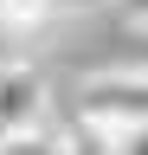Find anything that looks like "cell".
I'll list each match as a JSON object with an SVG mask.
<instances>
[{
    "mask_svg": "<svg viewBox=\"0 0 148 155\" xmlns=\"http://www.w3.org/2000/svg\"><path fill=\"white\" fill-rule=\"evenodd\" d=\"M77 116L90 129H142L148 123V71L142 65H109L77 84Z\"/></svg>",
    "mask_w": 148,
    "mask_h": 155,
    "instance_id": "cell-1",
    "label": "cell"
},
{
    "mask_svg": "<svg viewBox=\"0 0 148 155\" xmlns=\"http://www.w3.org/2000/svg\"><path fill=\"white\" fill-rule=\"evenodd\" d=\"M45 123V78L32 65H0V136Z\"/></svg>",
    "mask_w": 148,
    "mask_h": 155,
    "instance_id": "cell-2",
    "label": "cell"
},
{
    "mask_svg": "<svg viewBox=\"0 0 148 155\" xmlns=\"http://www.w3.org/2000/svg\"><path fill=\"white\" fill-rule=\"evenodd\" d=\"M0 155H71V142L52 123H32V129H7L0 136Z\"/></svg>",
    "mask_w": 148,
    "mask_h": 155,
    "instance_id": "cell-3",
    "label": "cell"
},
{
    "mask_svg": "<svg viewBox=\"0 0 148 155\" xmlns=\"http://www.w3.org/2000/svg\"><path fill=\"white\" fill-rule=\"evenodd\" d=\"M58 13V0H0V26L7 32H39Z\"/></svg>",
    "mask_w": 148,
    "mask_h": 155,
    "instance_id": "cell-4",
    "label": "cell"
},
{
    "mask_svg": "<svg viewBox=\"0 0 148 155\" xmlns=\"http://www.w3.org/2000/svg\"><path fill=\"white\" fill-rule=\"evenodd\" d=\"M109 155H148V123L142 129H116L109 136Z\"/></svg>",
    "mask_w": 148,
    "mask_h": 155,
    "instance_id": "cell-5",
    "label": "cell"
},
{
    "mask_svg": "<svg viewBox=\"0 0 148 155\" xmlns=\"http://www.w3.org/2000/svg\"><path fill=\"white\" fill-rule=\"evenodd\" d=\"M116 7H122L129 19H135V26H148V0H116Z\"/></svg>",
    "mask_w": 148,
    "mask_h": 155,
    "instance_id": "cell-6",
    "label": "cell"
},
{
    "mask_svg": "<svg viewBox=\"0 0 148 155\" xmlns=\"http://www.w3.org/2000/svg\"><path fill=\"white\" fill-rule=\"evenodd\" d=\"M90 7H103V0H58V13H90Z\"/></svg>",
    "mask_w": 148,
    "mask_h": 155,
    "instance_id": "cell-7",
    "label": "cell"
},
{
    "mask_svg": "<svg viewBox=\"0 0 148 155\" xmlns=\"http://www.w3.org/2000/svg\"><path fill=\"white\" fill-rule=\"evenodd\" d=\"M135 58H142V71H148V26H142V39H135Z\"/></svg>",
    "mask_w": 148,
    "mask_h": 155,
    "instance_id": "cell-8",
    "label": "cell"
}]
</instances>
